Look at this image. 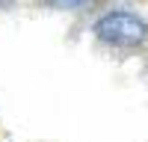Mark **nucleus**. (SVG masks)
<instances>
[{
	"mask_svg": "<svg viewBox=\"0 0 148 142\" xmlns=\"http://www.w3.org/2000/svg\"><path fill=\"white\" fill-rule=\"evenodd\" d=\"M95 36L104 44H113V47H136L148 39V24L133 12L116 9L95 21Z\"/></svg>",
	"mask_w": 148,
	"mask_h": 142,
	"instance_id": "1",
	"label": "nucleus"
},
{
	"mask_svg": "<svg viewBox=\"0 0 148 142\" xmlns=\"http://www.w3.org/2000/svg\"><path fill=\"white\" fill-rule=\"evenodd\" d=\"M42 3L53 6V9H83V6H89L92 0H42Z\"/></svg>",
	"mask_w": 148,
	"mask_h": 142,
	"instance_id": "2",
	"label": "nucleus"
},
{
	"mask_svg": "<svg viewBox=\"0 0 148 142\" xmlns=\"http://www.w3.org/2000/svg\"><path fill=\"white\" fill-rule=\"evenodd\" d=\"M6 3H9V0H0V6H6Z\"/></svg>",
	"mask_w": 148,
	"mask_h": 142,
	"instance_id": "3",
	"label": "nucleus"
}]
</instances>
